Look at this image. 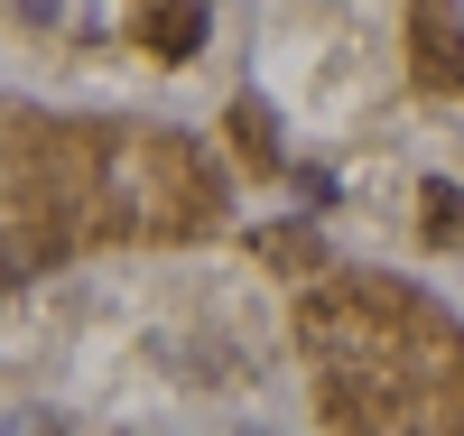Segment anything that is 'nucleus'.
Returning <instances> with one entry per match:
<instances>
[{"label": "nucleus", "instance_id": "1", "mask_svg": "<svg viewBox=\"0 0 464 436\" xmlns=\"http://www.w3.org/2000/svg\"><path fill=\"white\" fill-rule=\"evenodd\" d=\"M140 37H149L159 56H196V47H205V10H196V0H149Z\"/></svg>", "mask_w": 464, "mask_h": 436}, {"label": "nucleus", "instance_id": "2", "mask_svg": "<svg viewBox=\"0 0 464 436\" xmlns=\"http://www.w3.org/2000/svg\"><path fill=\"white\" fill-rule=\"evenodd\" d=\"M428 232H446V242H455V232H464V195H455L446 177L428 186Z\"/></svg>", "mask_w": 464, "mask_h": 436}]
</instances>
